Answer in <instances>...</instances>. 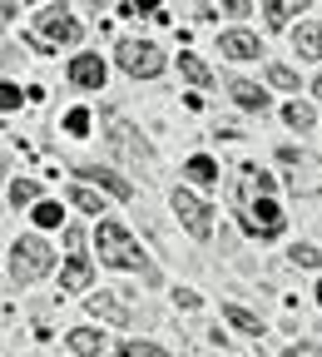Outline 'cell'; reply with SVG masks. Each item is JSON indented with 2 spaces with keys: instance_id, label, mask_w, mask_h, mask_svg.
<instances>
[{
  "instance_id": "14",
  "label": "cell",
  "mask_w": 322,
  "mask_h": 357,
  "mask_svg": "<svg viewBox=\"0 0 322 357\" xmlns=\"http://www.w3.org/2000/svg\"><path fill=\"white\" fill-rule=\"evenodd\" d=\"M293 45H298V55L302 60H322V20H307L293 30Z\"/></svg>"
},
{
  "instance_id": "2",
  "label": "cell",
  "mask_w": 322,
  "mask_h": 357,
  "mask_svg": "<svg viewBox=\"0 0 322 357\" xmlns=\"http://www.w3.org/2000/svg\"><path fill=\"white\" fill-rule=\"evenodd\" d=\"M50 268H55V253H50L45 238L25 234V238L10 243V283H35V278L50 273Z\"/></svg>"
},
{
  "instance_id": "20",
  "label": "cell",
  "mask_w": 322,
  "mask_h": 357,
  "mask_svg": "<svg viewBox=\"0 0 322 357\" xmlns=\"http://www.w3.org/2000/svg\"><path fill=\"white\" fill-rule=\"evenodd\" d=\"M283 119H288V124H293L298 134H307V129L317 124V114H312V105H307V100H293V105L283 109Z\"/></svg>"
},
{
  "instance_id": "13",
  "label": "cell",
  "mask_w": 322,
  "mask_h": 357,
  "mask_svg": "<svg viewBox=\"0 0 322 357\" xmlns=\"http://www.w3.org/2000/svg\"><path fill=\"white\" fill-rule=\"evenodd\" d=\"M228 95H233V105L248 109V114H263L268 109V95H263L258 84H248V79H228Z\"/></svg>"
},
{
  "instance_id": "4",
  "label": "cell",
  "mask_w": 322,
  "mask_h": 357,
  "mask_svg": "<svg viewBox=\"0 0 322 357\" xmlns=\"http://www.w3.org/2000/svg\"><path fill=\"white\" fill-rule=\"evenodd\" d=\"M89 312H95L100 323H119V328H134V323H149V312L134 303L129 293L119 288H100L95 298H89Z\"/></svg>"
},
{
  "instance_id": "1",
  "label": "cell",
  "mask_w": 322,
  "mask_h": 357,
  "mask_svg": "<svg viewBox=\"0 0 322 357\" xmlns=\"http://www.w3.org/2000/svg\"><path fill=\"white\" fill-rule=\"evenodd\" d=\"M95 248H100V263H109V268H134L144 283H159V268L144 258V248L129 238V229L124 223H114V218H100L95 223Z\"/></svg>"
},
{
  "instance_id": "26",
  "label": "cell",
  "mask_w": 322,
  "mask_h": 357,
  "mask_svg": "<svg viewBox=\"0 0 322 357\" xmlns=\"http://www.w3.org/2000/svg\"><path fill=\"white\" fill-rule=\"evenodd\" d=\"M60 204H35V223H40V229H60Z\"/></svg>"
},
{
  "instance_id": "30",
  "label": "cell",
  "mask_w": 322,
  "mask_h": 357,
  "mask_svg": "<svg viewBox=\"0 0 322 357\" xmlns=\"http://www.w3.org/2000/svg\"><path fill=\"white\" fill-rule=\"evenodd\" d=\"M0 105H6V109H20V89H15V84H6V95H0Z\"/></svg>"
},
{
  "instance_id": "11",
  "label": "cell",
  "mask_w": 322,
  "mask_h": 357,
  "mask_svg": "<svg viewBox=\"0 0 322 357\" xmlns=\"http://www.w3.org/2000/svg\"><path fill=\"white\" fill-rule=\"evenodd\" d=\"M218 50H223L228 60H263V45H258L253 30H223V35H218Z\"/></svg>"
},
{
  "instance_id": "23",
  "label": "cell",
  "mask_w": 322,
  "mask_h": 357,
  "mask_svg": "<svg viewBox=\"0 0 322 357\" xmlns=\"http://www.w3.org/2000/svg\"><path fill=\"white\" fill-rule=\"evenodd\" d=\"M288 258H293V268H322V248H312V243H298Z\"/></svg>"
},
{
  "instance_id": "35",
  "label": "cell",
  "mask_w": 322,
  "mask_h": 357,
  "mask_svg": "<svg viewBox=\"0 0 322 357\" xmlns=\"http://www.w3.org/2000/svg\"><path fill=\"white\" fill-rule=\"evenodd\" d=\"M89 6H95V10H100V6H105V0H89Z\"/></svg>"
},
{
  "instance_id": "19",
  "label": "cell",
  "mask_w": 322,
  "mask_h": 357,
  "mask_svg": "<svg viewBox=\"0 0 322 357\" xmlns=\"http://www.w3.org/2000/svg\"><path fill=\"white\" fill-rule=\"evenodd\" d=\"M183 174H189L194 184H218V164H213L208 154H194L189 164H183Z\"/></svg>"
},
{
  "instance_id": "16",
  "label": "cell",
  "mask_w": 322,
  "mask_h": 357,
  "mask_svg": "<svg viewBox=\"0 0 322 357\" xmlns=\"http://www.w3.org/2000/svg\"><path fill=\"white\" fill-rule=\"evenodd\" d=\"M223 318L233 323L238 333H248V337H263V318H258V312H248V307H238V303H223Z\"/></svg>"
},
{
  "instance_id": "34",
  "label": "cell",
  "mask_w": 322,
  "mask_h": 357,
  "mask_svg": "<svg viewBox=\"0 0 322 357\" xmlns=\"http://www.w3.org/2000/svg\"><path fill=\"white\" fill-rule=\"evenodd\" d=\"M312 89H317V95H322V75H317V84H312Z\"/></svg>"
},
{
  "instance_id": "15",
  "label": "cell",
  "mask_w": 322,
  "mask_h": 357,
  "mask_svg": "<svg viewBox=\"0 0 322 357\" xmlns=\"http://www.w3.org/2000/svg\"><path fill=\"white\" fill-rule=\"evenodd\" d=\"M79 178H95V184H100L105 194H114V199H134V184H129V178H119V174H109V169H95V164H89V169H79Z\"/></svg>"
},
{
  "instance_id": "8",
  "label": "cell",
  "mask_w": 322,
  "mask_h": 357,
  "mask_svg": "<svg viewBox=\"0 0 322 357\" xmlns=\"http://www.w3.org/2000/svg\"><path fill=\"white\" fill-rule=\"evenodd\" d=\"M79 40V20L60 6V10H45L35 20V45H75Z\"/></svg>"
},
{
  "instance_id": "18",
  "label": "cell",
  "mask_w": 322,
  "mask_h": 357,
  "mask_svg": "<svg viewBox=\"0 0 322 357\" xmlns=\"http://www.w3.org/2000/svg\"><path fill=\"white\" fill-rule=\"evenodd\" d=\"M263 10H268V20H273V25H288L293 15H302V10H307V0H263Z\"/></svg>"
},
{
  "instance_id": "32",
  "label": "cell",
  "mask_w": 322,
  "mask_h": 357,
  "mask_svg": "<svg viewBox=\"0 0 322 357\" xmlns=\"http://www.w3.org/2000/svg\"><path fill=\"white\" fill-rule=\"evenodd\" d=\"M283 357H322V347H312V342H307V347H288Z\"/></svg>"
},
{
  "instance_id": "12",
  "label": "cell",
  "mask_w": 322,
  "mask_h": 357,
  "mask_svg": "<svg viewBox=\"0 0 322 357\" xmlns=\"http://www.w3.org/2000/svg\"><path fill=\"white\" fill-rule=\"evenodd\" d=\"M105 75H109V70H105V60H100V55H79V60H70V79H75V84H84V89H100V84H105Z\"/></svg>"
},
{
  "instance_id": "7",
  "label": "cell",
  "mask_w": 322,
  "mask_h": 357,
  "mask_svg": "<svg viewBox=\"0 0 322 357\" xmlns=\"http://www.w3.org/2000/svg\"><path fill=\"white\" fill-rule=\"evenodd\" d=\"M174 213H178V223H183V229H189L194 238H208V234H213V208H208L199 194L174 189Z\"/></svg>"
},
{
  "instance_id": "5",
  "label": "cell",
  "mask_w": 322,
  "mask_h": 357,
  "mask_svg": "<svg viewBox=\"0 0 322 357\" xmlns=\"http://www.w3.org/2000/svg\"><path fill=\"white\" fill-rule=\"evenodd\" d=\"M114 60H119V70L134 75V79H154V75H164V50H159L154 40H119Z\"/></svg>"
},
{
  "instance_id": "29",
  "label": "cell",
  "mask_w": 322,
  "mask_h": 357,
  "mask_svg": "<svg viewBox=\"0 0 322 357\" xmlns=\"http://www.w3.org/2000/svg\"><path fill=\"white\" fill-rule=\"evenodd\" d=\"M159 0H124V15H149Z\"/></svg>"
},
{
  "instance_id": "27",
  "label": "cell",
  "mask_w": 322,
  "mask_h": 357,
  "mask_svg": "<svg viewBox=\"0 0 322 357\" xmlns=\"http://www.w3.org/2000/svg\"><path fill=\"white\" fill-rule=\"evenodd\" d=\"M268 79L278 84V89H298V75H293L288 65H268Z\"/></svg>"
},
{
  "instance_id": "22",
  "label": "cell",
  "mask_w": 322,
  "mask_h": 357,
  "mask_svg": "<svg viewBox=\"0 0 322 357\" xmlns=\"http://www.w3.org/2000/svg\"><path fill=\"white\" fill-rule=\"evenodd\" d=\"M114 357H174V352H169V347H159V342H144V337H139V342H124Z\"/></svg>"
},
{
  "instance_id": "33",
  "label": "cell",
  "mask_w": 322,
  "mask_h": 357,
  "mask_svg": "<svg viewBox=\"0 0 322 357\" xmlns=\"http://www.w3.org/2000/svg\"><path fill=\"white\" fill-rule=\"evenodd\" d=\"M6 20H15V0H6Z\"/></svg>"
},
{
  "instance_id": "36",
  "label": "cell",
  "mask_w": 322,
  "mask_h": 357,
  "mask_svg": "<svg viewBox=\"0 0 322 357\" xmlns=\"http://www.w3.org/2000/svg\"><path fill=\"white\" fill-rule=\"evenodd\" d=\"M317 298H322V283H317Z\"/></svg>"
},
{
  "instance_id": "25",
  "label": "cell",
  "mask_w": 322,
  "mask_h": 357,
  "mask_svg": "<svg viewBox=\"0 0 322 357\" xmlns=\"http://www.w3.org/2000/svg\"><path fill=\"white\" fill-rule=\"evenodd\" d=\"M70 199H75V204H79L84 213H100V194L89 189V184H75V194H70ZM100 218H105V213H100Z\"/></svg>"
},
{
  "instance_id": "9",
  "label": "cell",
  "mask_w": 322,
  "mask_h": 357,
  "mask_svg": "<svg viewBox=\"0 0 322 357\" xmlns=\"http://www.w3.org/2000/svg\"><path fill=\"white\" fill-rule=\"evenodd\" d=\"M283 223H288V218H283V208L273 204L268 194H258V204H253V208H248V218H243V229H248V234H258V238H278V234H283Z\"/></svg>"
},
{
  "instance_id": "17",
  "label": "cell",
  "mask_w": 322,
  "mask_h": 357,
  "mask_svg": "<svg viewBox=\"0 0 322 357\" xmlns=\"http://www.w3.org/2000/svg\"><path fill=\"white\" fill-rule=\"evenodd\" d=\"M65 342H70V352H75V357H100V347H105V337H100L95 328H75Z\"/></svg>"
},
{
  "instance_id": "3",
  "label": "cell",
  "mask_w": 322,
  "mask_h": 357,
  "mask_svg": "<svg viewBox=\"0 0 322 357\" xmlns=\"http://www.w3.org/2000/svg\"><path fill=\"white\" fill-rule=\"evenodd\" d=\"M278 164L288 169V189H293L298 199H312V194H322V159H317V154L283 144V149H278Z\"/></svg>"
},
{
  "instance_id": "31",
  "label": "cell",
  "mask_w": 322,
  "mask_h": 357,
  "mask_svg": "<svg viewBox=\"0 0 322 357\" xmlns=\"http://www.w3.org/2000/svg\"><path fill=\"white\" fill-rule=\"evenodd\" d=\"M223 15H248V0H223Z\"/></svg>"
},
{
  "instance_id": "6",
  "label": "cell",
  "mask_w": 322,
  "mask_h": 357,
  "mask_svg": "<svg viewBox=\"0 0 322 357\" xmlns=\"http://www.w3.org/2000/svg\"><path fill=\"white\" fill-rule=\"evenodd\" d=\"M109 149H114L119 159H129L134 169H154V149L144 144V134H139V129H129V124L114 119V114H109Z\"/></svg>"
},
{
  "instance_id": "10",
  "label": "cell",
  "mask_w": 322,
  "mask_h": 357,
  "mask_svg": "<svg viewBox=\"0 0 322 357\" xmlns=\"http://www.w3.org/2000/svg\"><path fill=\"white\" fill-rule=\"evenodd\" d=\"M65 243H70V263H65L60 283H65V293H79V288H89V258H79V229H65Z\"/></svg>"
},
{
  "instance_id": "28",
  "label": "cell",
  "mask_w": 322,
  "mask_h": 357,
  "mask_svg": "<svg viewBox=\"0 0 322 357\" xmlns=\"http://www.w3.org/2000/svg\"><path fill=\"white\" fill-rule=\"evenodd\" d=\"M65 129H70V134H84V129H89V114H84V109H70V114H65Z\"/></svg>"
},
{
  "instance_id": "21",
  "label": "cell",
  "mask_w": 322,
  "mask_h": 357,
  "mask_svg": "<svg viewBox=\"0 0 322 357\" xmlns=\"http://www.w3.org/2000/svg\"><path fill=\"white\" fill-rule=\"evenodd\" d=\"M178 70L189 75L194 84H213V70H208V65H204L199 55H178Z\"/></svg>"
},
{
  "instance_id": "24",
  "label": "cell",
  "mask_w": 322,
  "mask_h": 357,
  "mask_svg": "<svg viewBox=\"0 0 322 357\" xmlns=\"http://www.w3.org/2000/svg\"><path fill=\"white\" fill-rule=\"evenodd\" d=\"M40 199V189L30 184V178H10V204L20 208V204H35Z\"/></svg>"
}]
</instances>
